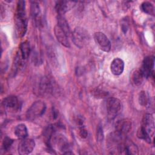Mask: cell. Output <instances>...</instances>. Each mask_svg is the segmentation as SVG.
I'll list each match as a JSON object with an SVG mask.
<instances>
[{
	"mask_svg": "<svg viewBox=\"0 0 155 155\" xmlns=\"http://www.w3.org/2000/svg\"><path fill=\"white\" fill-rule=\"evenodd\" d=\"M15 24L16 35L20 37H23L27 30V19L25 12V2L24 1H19L17 4Z\"/></svg>",
	"mask_w": 155,
	"mask_h": 155,
	"instance_id": "cell-1",
	"label": "cell"
},
{
	"mask_svg": "<svg viewBox=\"0 0 155 155\" xmlns=\"http://www.w3.org/2000/svg\"><path fill=\"white\" fill-rule=\"evenodd\" d=\"M72 41L74 44L78 48H83L88 42L90 39L87 31L82 27H76L71 34Z\"/></svg>",
	"mask_w": 155,
	"mask_h": 155,
	"instance_id": "cell-2",
	"label": "cell"
},
{
	"mask_svg": "<svg viewBox=\"0 0 155 155\" xmlns=\"http://www.w3.org/2000/svg\"><path fill=\"white\" fill-rule=\"evenodd\" d=\"M46 105L41 100L33 102L26 112V117L29 120H33L41 116L45 111Z\"/></svg>",
	"mask_w": 155,
	"mask_h": 155,
	"instance_id": "cell-3",
	"label": "cell"
},
{
	"mask_svg": "<svg viewBox=\"0 0 155 155\" xmlns=\"http://www.w3.org/2000/svg\"><path fill=\"white\" fill-rule=\"evenodd\" d=\"M106 109L108 117L110 119H113L121 109L120 100L116 97L108 98L106 102Z\"/></svg>",
	"mask_w": 155,
	"mask_h": 155,
	"instance_id": "cell-4",
	"label": "cell"
},
{
	"mask_svg": "<svg viewBox=\"0 0 155 155\" xmlns=\"http://www.w3.org/2000/svg\"><path fill=\"white\" fill-rule=\"evenodd\" d=\"M154 57L153 56H147L144 58L139 70L145 78L154 76Z\"/></svg>",
	"mask_w": 155,
	"mask_h": 155,
	"instance_id": "cell-5",
	"label": "cell"
},
{
	"mask_svg": "<svg viewBox=\"0 0 155 155\" xmlns=\"http://www.w3.org/2000/svg\"><path fill=\"white\" fill-rule=\"evenodd\" d=\"M94 39L101 50L105 52L110 51L111 42L104 33L100 31L95 33L94 35Z\"/></svg>",
	"mask_w": 155,
	"mask_h": 155,
	"instance_id": "cell-6",
	"label": "cell"
},
{
	"mask_svg": "<svg viewBox=\"0 0 155 155\" xmlns=\"http://www.w3.org/2000/svg\"><path fill=\"white\" fill-rule=\"evenodd\" d=\"M131 129V122L127 119L118 120L115 126V133L121 137L125 136Z\"/></svg>",
	"mask_w": 155,
	"mask_h": 155,
	"instance_id": "cell-7",
	"label": "cell"
},
{
	"mask_svg": "<svg viewBox=\"0 0 155 155\" xmlns=\"http://www.w3.org/2000/svg\"><path fill=\"white\" fill-rule=\"evenodd\" d=\"M35 146L34 140L31 139H22L18 145V153L21 155H25L31 153Z\"/></svg>",
	"mask_w": 155,
	"mask_h": 155,
	"instance_id": "cell-8",
	"label": "cell"
},
{
	"mask_svg": "<svg viewBox=\"0 0 155 155\" xmlns=\"http://www.w3.org/2000/svg\"><path fill=\"white\" fill-rule=\"evenodd\" d=\"M151 137L154 136V118L151 114H146L142 121L140 126Z\"/></svg>",
	"mask_w": 155,
	"mask_h": 155,
	"instance_id": "cell-9",
	"label": "cell"
},
{
	"mask_svg": "<svg viewBox=\"0 0 155 155\" xmlns=\"http://www.w3.org/2000/svg\"><path fill=\"white\" fill-rule=\"evenodd\" d=\"M54 32L57 40L60 42L61 45L67 48L70 47V44L68 39V36L58 25L54 27Z\"/></svg>",
	"mask_w": 155,
	"mask_h": 155,
	"instance_id": "cell-10",
	"label": "cell"
},
{
	"mask_svg": "<svg viewBox=\"0 0 155 155\" xmlns=\"http://www.w3.org/2000/svg\"><path fill=\"white\" fill-rule=\"evenodd\" d=\"M2 105L7 108L12 110H18L19 108L20 104L18 97L15 96H8L4 98L2 101Z\"/></svg>",
	"mask_w": 155,
	"mask_h": 155,
	"instance_id": "cell-11",
	"label": "cell"
},
{
	"mask_svg": "<svg viewBox=\"0 0 155 155\" xmlns=\"http://www.w3.org/2000/svg\"><path fill=\"white\" fill-rule=\"evenodd\" d=\"M124 70V62L122 59L116 58L114 59L110 65V70L112 74L116 76L121 74Z\"/></svg>",
	"mask_w": 155,
	"mask_h": 155,
	"instance_id": "cell-12",
	"label": "cell"
},
{
	"mask_svg": "<svg viewBox=\"0 0 155 155\" xmlns=\"http://www.w3.org/2000/svg\"><path fill=\"white\" fill-rule=\"evenodd\" d=\"M39 89L40 93L43 95L51 94L53 90L51 81L47 77L42 78L39 82Z\"/></svg>",
	"mask_w": 155,
	"mask_h": 155,
	"instance_id": "cell-13",
	"label": "cell"
},
{
	"mask_svg": "<svg viewBox=\"0 0 155 155\" xmlns=\"http://www.w3.org/2000/svg\"><path fill=\"white\" fill-rule=\"evenodd\" d=\"M74 3V2L66 1H57L55 5V9L58 15H63L65 13L73 6Z\"/></svg>",
	"mask_w": 155,
	"mask_h": 155,
	"instance_id": "cell-14",
	"label": "cell"
},
{
	"mask_svg": "<svg viewBox=\"0 0 155 155\" xmlns=\"http://www.w3.org/2000/svg\"><path fill=\"white\" fill-rule=\"evenodd\" d=\"M14 133L15 136L20 139L26 138L28 136V131L26 125L24 124H19L17 125L15 128Z\"/></svg>",
	"mask_w": 155,
	"mask_h": 155,
	"instance_id": "cell-15",
	"label": "cell"
},
{
	"mask_svg": "<svg viewBox=\"0 0 155 155\" xmlns=\"http://www.w3.org/2000/svg\"><path fill=\"white\" fill-rule=\"evenodd\" d=\"M31 16L36 23L39 22L41 19V9L38 4L36 2H32L30 7Z\"/></svg>",
	"mask_w": 155,
	"mask_h": 155,
	"instance_id": "cell-16",
	"label": "cell"
},
{
	"mask_svg": "<svg viewBox=\"0 0 155 155\" xmlns=\"http://www.w3.org/2000/svg\"><path fill=\"white\" fill-rule=\"evenodd\" d=\"M30 53V43L27 41H25L20 44L19 46V53L24 60L27 59Z\"/></svg>",
	"mask_w": 155,
	"mask_h": 155,
	"instance_id": "cell-17",
	"label": "cell"
},
{
	"mask_svg": "<svg viewBox=\"0 0 155 155\" xmlns=\"http://www.w3.org/2000/svg\"><path fill=\"white\" fill-rule=\"evenodd\" d=\"M57 25L62 29L63 30L65 33L69 36L70 33V27L68 25V24L65 19V18L64 17L63 15H58V24Z\"/></svg>",
	"mask_w": 155,
	"mask_h": 155,
	"instance_id": "cell-18",
	"label": "cell"
},
{
	"mask_svg": "<svg viewBox=\"0 0 155 155\" xmlns=\"http://www.w3.org/2000/svg\"><path fill=\"white\" fill-rule=\"evenodd\" d=\"M140 10L150 15H154V7L152 3L148 1H144L140 5Z\"/></svg>",
	"mask_w": 155,
	"mask_h": 155,
	"instance_id": "cell-19",
	"label": "cell"
},
{
	"mask_svg": "<svg viewBox=\"0 0 155 155\" xmlns=\"http://www.w3.org/2000/svg\"><path fill=\"white\" fill-rule=\"evenodd\" d=\"M144 78H145L143 77V74L141 73V72L139 70H136L133 73L131 76V81L135 85L139 86L142 84Z\"/></svg>",
	"mask_w": 155,
	"mask_h": 155,
	"instance_id": "cell-20",
	"label": "cell"
},
{
	"mask_svg": "<svg viewBox=\"0 0 155 155\" xmlns=\"http://www.w3.org/2000/svg\"><path fill=\"white\" fill-rule=\"evenodd\" d=\"M137 136L140 139H143L148 143L151 142V137L140 127L137 132Z\"/></svg>",
	"mask_w": 155,
	"mask_h": 155,
	"instance_id": "cell-21",
	"label": "cell"
},
{
	"mask_svg": "<svg viewBox=\"0 0 155 155\" xmlns=\"http://www.w3.org/2000/svg\"><path fill=\"white\" fill-rule=\"evenodd\" d=\"M139 102L140 105L142 106H147L148 103H149V96L147 93L145 91H142L140 92L139 94V97H138Z\"/></svg>",
	"mask_w": 155,
	"mask_h": 155,
	"instance_id": "cell-22",
	"label": "cell"
},
{
	"mask_svg": "<svg viewBox=\"0 0 155 155\" xmlns=\"http://www.w3.org/2000/svg\"><path fill=\"white\" fill-rule=\"evenodd\" d=\"M13 143V140L8 137H5L2 141V148L5 151H8L11 148Z\"/></svg>",
	"mask_w": 155,
	"mask_h": 155,
	"instance_id": "cell-23",
	"label": "cell"
},
{
	"mask_svg": "<svg viewBox=\"0 0 155 155\" xmlns=\"http://www.w3.org/2000/svg\"><path fill=\"white\" fill-rule=\"evenodd\" d=\"M96 139L98 141H102L104 139V132L101 125H99L97 128Z\"/></svg>",
	"mask_w": 155,
	"mask_h": 155,
	"instance_id": "cell-24",
	"label": "cell"
},
{
	"mask_svg": "<svg viewBox=\"0 0 155 155\" xmlns=\"http://www.w3.org/2000/svg\"><path fill=\"white\" fill-rule=\"evenodd\" d=\"M128 25H129V23H128V19H127V18L123 19L121 22V28L124 33H125L127 31L128 28Z\"/></svg>",
	"mask_w": 155,
	"mask_h": 155,
	"instance_id": "cell-25",
	"label": "cell"
},
{
	"mask_svg": "<svg viewBox=\"0 0 155 155\" xmlns=\"http://www.w3.org/2000/svg\"><path fill=\"white\" fill-rule=\"evenodd\" d=\"M79 135L82 138H86L88 136V131L84 125L79 127Z\"/></svg>",
	"mask_w": 155,
	"mask_h": 155,
	"instance_id": "cell-26",
	"label": "cell"
}]
</instances>
